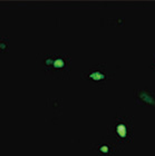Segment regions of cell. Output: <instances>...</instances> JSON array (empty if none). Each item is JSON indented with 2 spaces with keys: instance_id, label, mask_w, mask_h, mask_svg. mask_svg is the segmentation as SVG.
I'll return each instance as SVG.
<instances>
[{
  "instance_id": "1",
  "label": "cell",
  "mask_w": 155,
  "mask_h": 156,
  "mask_svg": "<svg viewBox=\"0 0 155 156\" xmlns=\"http://www.w3.org/2000/svg\"><path fill=\"white\" fill-rule=\"evenodd\" d=\"M47 75L54 78H67L70 73V58L67 55L50 54L46 55L41 62Z\"/></svg>"
},
{
  "instance_id": "2",
  "label": "cell",
  "mask_w": 155,
  "mask_h": 156,
  "mask_svg": "<svg viewBox=\"0 0 155 156\" xmlns=\"http://www.w3.org/2000/svg\"><path fill=\"white\" fill-rule=\"evenodd\" d=\"M85 80L89 81L93 86L98 88H105L107 83L113 79V73L105 65H96L84 72L83 74Z\"/></svg>"
},
{
  "instance_id": "3",
  "label": "cell",
  "mask_w": 155,
  "mask_h": 156,
  "mask_svg": "<svg viewBox=\"0 0 155 156\" xmlns=\"http://www.w3.org/2000/svg\"><path fill=\"white\" fill-rule=\"evenodd\" d=\"M113 135L115 136V143L121 145L122 143L131 142L133 135V124L129 117L121 116L115 118L112 125Z\"/></svg>"
},
{
  "instance_id": "4",
  "label": "cell",
  "mask_w": 155,
  "mask_h": 156,
  "mask_svg": "<svg viewBox=\"0 0 155 156\" xmlns=\"http://www.w3.org/2000/svg\"><path fill=\"white\" fill-rule=\"evenodd\" d=\"M134 101L141 107H155V88L145 86L134 90Z\"/></svg>"
},
{
  "instance_id": "5",
  "label": "cell",
  "mask_w": 155,
  "mask_h": 156,
  "mask_svg": "<svg viewBox=\"0 0 155 156\" xmlns=\"http://www.w3.org/2000/svg\"><path fill=\"white\" fill-rule=\"evenodd\" d=\"M116 145L118 144L115 142H104L97 144L95 150L98 156H114V154L116 153Z\"/></svg>"
},
{
  "instance_id": "6",
  "label": "cell",
  "mask_w": 155,
  "mask_h": 156,
  "mask_svg": "<svg viewBox=\"0 0 155 156\" xmlns=\"http://www.w3.org/2000/svg\"><path fill=\"white\" fill-rule=\"evenodd\" d=\"M8 51V41L5 38H0V52Z\"/></svg>"
},
{
  "instance_id": "7",
  "label": "cell",
  "mask_w": 155,
  "mask_h": 156,
  "mask_svg": "<svg viewBox=\"0 0 155 156\" xmlns=\"http://www.w3.org/2000/svg\"><path fill=\"white\" fill-rule=\"evenodd\" d=\"M150 67H151V69H152V70H154V72H155V55L153 56L152 64H151V66H150Z\"/></svg>"
}]
</instances>
